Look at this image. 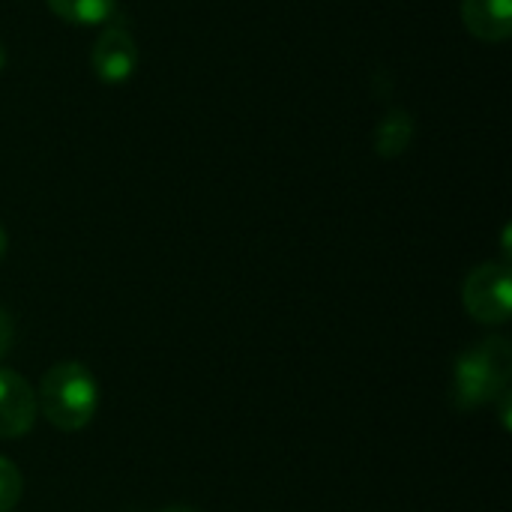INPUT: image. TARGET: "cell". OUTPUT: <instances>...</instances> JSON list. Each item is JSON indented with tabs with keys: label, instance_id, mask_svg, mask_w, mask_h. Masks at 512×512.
I'll return each instance as SVG.
<instances>
[{
	"label": "cell",
	"instance_id": "10",
	"mask_svg": "<svg viewBox=\"0 0 512 512\" xmlns=\"http://www.w3.org/2000/svg\"><path fill=\"white\" fill-rule=\"evenodd\" d=\"M12 339H15V327H12V318H9V312L0 306V360L9 354V348H12Z\"/></svg>",
	"mask_w": 512,
	"mask_h": 512
},
{
	"label": "cell",
	"instance_id": "12",
	"mask_svg": "<svg viewBox=\"0 0 512 512\" xmlns=\"http://www.w3.org/2000/svg\"><path fill=\"white\" fill-rule=\"evenodd\" d=\"M6 249H9V240H6V231H3V225H0V261L6 258Z\"/></svg>",
	"mask_w": 512,
	"mask_h": 512
},
{
	"label": "cell",
	"instance_id": "8",
	"mask_svg": "<svg viewBox=\"0 0 512 512\" xmlns=\"http://www.w3.org/2000/svg\"><path fill=\"white\" fill-rule=\"evenodd\" d=\"M45 3L60 21L78 24V27L105 24L117 9V0H45Z\"/></svg>",
	"mask_w": 512,
	"mask_h": 512
},
{
	"label": "cell",
	"instance_id": "9",
	"mask_svg": "<svg viewBox=\"0 0 512 512\" xmlns=\"http://www.w3.org/2000/svg\"><path fill=\"white\" fill-rule=\"evenodd\" d=\"M24 495V477L21 471L6 459L0 456V512H12L18 507Z\"/></svg>",
	"mask_w": 512,
	"mask_h": 512
},
{
	"label": "cell",
	"instance_id": "5",
	"mask_svg": "<svg viewBox=\"0 0 512 512\" xmlns=\"http://www.w3.org/2000/svg\"><path fill=\"white\" fill-rule=\"evenodd\" d=\"M36 393L33 387L12 369L0 366V438H24L36 423Z\"/></svg>",
	"mask_w": 512,
	"mask_h": 512
},
{
	"label": "cell",
	"instance_id": "6",
	"mask_svg": "<svg viewBox=\"0 0 512 512\" xmlns=\"http://www.w3.org/2000/svg\"><path fill=\"white\" fill-rule=\"evenodd\" d=\"M465 30L489 45H501L512 36V0H462L459 6Z\"/></svg>",
	"mask_w": 512,
	"mask_h": 512
},
{
	"label": "cell",
	"instance_id": "7",
	"mask_svg": "<svg viewBox=\"0 0 512 512\" xmlns=\"http://www.w3.org/2000/svg\"><path fill=\"white\" fill-rule=\"evenodd\" d=\"M414 132H417V123L414 117L405 111V108H390L378 126H375V153L381 159H396L402 156L411 141H414Z\"/></svg>",
	"mask_w": 512,
	"mask_h": 512
},
{
	"label": "cell",
	"instance_id": "2",
	"mask_svg": "<svg viewBox=\"0 0 512 512\" xmlns=\"http://www.w3.org/2000/svg\"><path fill=\"white\" fill-rule=\"evenodd\" d=\"M512 348L504 336H489L456 357L453 366V405L459 411H477L495 405L510 390Z\"/></svg>",
	"mask_w": 512,
	"mask_h": 512
},
{
	"label": "cell",
	"instance_id": "11",
	"mask_svg": "<svg viewBox=\"0 0 512 512\" xmlns=\"http://www.w3.org/2000/svg\"><path fill=\"white\" fill-rule=\"evenodd\" d=\"M159 512H204V510H198V507H186V504H174V507H165V510H159Z\"/></svg>",
	"mask_w": 512,
	"mask_h": 512
},
{
	"label": "cell",
	"instance_id": "1",
	"mask_svg": "<svg viewBox=\"0 0 512 512\" xmlns=\"http://www.w3.org/2000/svg\"><path fill=\"white\" fill-rule=\"evenodd\" d=\"M36 408L60 432H81L99 411V384L93 372L78 360L54 363L36 393Z\"/></svg>",
	"mask_w": 512,
	"mask_h": 512
},
{
	"label": "cell",
	"instance_id": "4",
	"mask_svg": "<svg viewBox=\"0 0 512 512\" xmlns=\"http://www.w3.org/2000/svg\"><path fill=\"white\" fill-rule=\"evenodd\" d=\"M90 66L99 81L105 84H123L138 69V45L132 33L120 24H108L90 51Z\"/></svg>",
	"mask_w": 512,
	"mask_h": 512
},
{
	"label": "cell",
	"instance_id": "13",
	"mask_svg": "<svg viewBox=\"0 0 512 512\" xmlns=\"http://www.w3.org/2000/svg\"><path fill=\"white\" fill-rule=\"evenodd\" d=\"M3 66H6V45L0 42V72H3Z\"/></svg>",
	"mask_w": 512,
	"mask_h": 512
},
{
	"label": "cell",
	"instance_id": "3",
	"mask_svg": "<svg viewBox=\"0 0 512 512\" xmlns=\"http://www.w3.org/2000/svg\"><path fill=\"white\" fill-rule=\"evenodd\" d=\"M462 306L477 324L504 327L512 315L510 264L486 261L474 267L462 282Z\"/></svg>",
	"mask_w": 512,
	"mask_h": 512
}]
</instances>
